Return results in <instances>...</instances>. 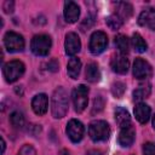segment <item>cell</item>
I'll return each instance as SVG.
<instances>
[{
    "label": "cell",
    "instance_id": "1",
    "mask_svg": "<svg viewBox=\"0 0 155 155\" xmlns=\"http://www.w3.org/2000/svg\"><path fill=\"white\" fill-rule=\"evenodd\" d=\"M52 115L56 119L65 116L68 111V94L63 87H57L52 96Z\"/></svg>",
    "mask_w": 155,
    "mask_h": 155
},
{
    "label": "cell",
    "instance_id": "2",
    "mask_svg": "<svg viewBox=\"0 0 155 155\" xmlns=\"http://www.w3.org/2000/svg\"><path fill=\"white\" fill-rule=\"evenodd\" d=\"M88 134L92 140L94 142H102L107 140L110 134V127L109 125L103 120H96L92 121L88 126Z\"/></svg>",
    "mask_w": 155,
    "mask_h": 155
},
{
    "label": "cell",
    "instance_id": "3",
    "mask_svg": "<svg viewBox=\"0 0 155 155\" xmlns=\"http://www.w3.org/2000/svg\"><path fill=\"white\" fill-rule=\"evenodd\" d=\"M51 45H52L51 38L48 35L40 34V35H35L31 39L30 48H31L33 53L36 56H46L50 52Z\"/></svg>",
    "mask_w": 155,
    "mask_h": 155
},
{
    "label": "cell",
    "instance_id": "4",
    "mask_svg": "<svg viewBox=\"0 0 155 155\" xmlns=\"http://www.w3.org/2000/svg\"><path fill=\"white\" fill-rule=\"evenodd\" d=\"M4 76L7 82H15L24 73V64L21 61H11L4 65Z\"/></svg>",
    "mask_w": 155,
    "mask_h": 155
},
{
    "label": "cell",
    "instance_id": "5",
    "mask_svg": "<svg viewBox=\"0 0 155 155\" xmlns=\"http://www.w3.org/2000/svg\"><path fill=\"white\" fill-rule=\"evenodd\" d=\"M71 97H73V103H74L75 111L81 113L87 107V102H88V88L85 85H79V86H76L74 88Z\"/></svg>",
    "mask_w": 155,
    "mask_h": 155
},
{
    "label": "cell",
    "instance_id": "6",
    "mask_svg": "<svg viewBox=\"0 0 155 155\" xmlns=\"http://www.w3.org/2000/svg\"><path fill=\"white\" fill-rule=\"evenodd\" d=\"M4 44L8 52H19L24 48V39L15 31H7L4 36Z\"/></svg>",
    "mask_w": 155,
    "mask_h": 155
},
{
    "label": "cell",
    "instance_id": "7",
    "mask_svg": "<svg viewBox=\"0 0 155 155\" xmlns=\"http://www.w3.org/2000/svg\"><path fill=\"white\" fill-rule=\"evenodd\" d=\"M108 45V36L103 31H94L90 39V51L93 54L102 53Z\"/></svg>",
    "mask_w": 155,
    "mask_h": 155
},
{
    "label": "cell",
    "instance_id": "8",
    "mask_svg": "<svg viewBox=\"0 0 155 155\" xmlns=\"http://www.w3.org/2000/svg\"><path fill=\"white\" fill-rule=\"evenodd\" d=\"M84 132H85V128H84V125L80 121L73 119V120H70L68 122V125H67V134H68V137L70 138L71 142H74V143L80 142L82 139V137H84Z\"/></svg>",
    "mask_w": 155,
    "mask_h": 155
},
{
    "label": "cell",
    "instance_id": "9",
    "mask_svg": "<svg viewBox=\"0 0 155 155\" xmlns=\"http://www.w3.org/2000/svg\"><path fill=\"white\" fill-rule=\"evenodd\" d=\"M133 75L136 79H139V80L149 78L151 75L150 64L142 58H136V61L133 63Z\"/></svg>",
    "mask_w": 155,
    "mask_h": 155
},
{
    "label": "cell",
    "instance_id": "10",
    "mask_svg": "<svg viewBox=\"0 0 155 155\" xmlns=\"http://www.w3.org/2000/svg\"><path fill=\"white\" fill-rule=\"evenodd\" d=\"M64 47H65V53L69 54V56H74L75 53H78L80 51V47H81V42H80V39H79L78 34L68 33L65 35Z\"/></svg>",
    "mask_w": 155,
    "mask_h": 155
},
{
    "label": "cell",
    "instance_id": "11",
    "mask_svg": "<svg viewBox=\"0 0 155 155\" xmlns=\"http://www.w3.org/2000/svg\"><path fill=\"white\" fill-rule=\"evenodd\" d=\"M47 104H48V99L45 93L36 94L31 101V108L36 115H44L47 111Z\"/></svg>",
    "mask_w": 155,
    "mask_h": 155
},
{
    "label": "cell",
    "instance_id": "12",
    "mask_svg": "<svg viewBox=\"0 0 155 155\" xmlns=\"http://www.w3.org/2000/svg\"><path fill=\"white\" fill-rule=\"evenodd\" d=\"M80 16V7L74 1H67L64 4V18L68 23H74Z\"/></svg>",
    "mask_w": 155,
    "mask_h": 155
},
{
    "label": "cell",
    "instance_id": "13",
    "mask_svg": "<svg viewBox=\"0 0 155 155\" xmlns=\"http://www.w3.org/2000/svg\"><path fill=\"white\" fill-rule=\"evenodd\" d=\"M138 23L142 27H148L155 30V8H145L139 15Z\"/></svg>",
    "mask_w": 155,
    "mask_h": 155
},
{
    "label": "cell",
    "instance_id": "14",
    "mask_svg": "<svg viewBox=\"0 0 155 155\" xmlns=\"http://www.w3.org/2000/svg\"><path fill=\"white\" fill-rule=\"evenodd\" d=\"M128 65H130L128 59L126 58V56H124L121 53L114 56L113 59H111V68L117 74H125V73H127Z\"/></svg>",
    "mask_w": 155,
    "mask_h": 155
},
{
    "label": "cell",
    "instance_id": "15",
    "mask_svg": "<svg viewBox=\"0 0 155 155\" xmlns=\"http://www.w3.org/2000/svg\"><path fill=\"white\" fill-rule=\"evenodd\" d=\"M136 138V132L132 126L125 127L119 133V143L121 147H130Z\"/></svg>",
    "mask_w": 155,
    "mask_h": 155
},
{
    "label": "cell",
    "instance_id": "16",
    "mask_svg": "<svg viewBox=\"0 0 155 155\" xmlns=\"http://www.w3.org/2000/svg\"><path fill=\"white\" fill-rule=\"evenodd\" d=\"M115 121L117 122V125L121 128H125V127L131 126V116H130V113L125 108L117 107L115 109Z\"/></svg>",
    "mask_w": 155,
    "mask_h": 155
},
{
    "label": "cell",
    "instance_id": "17",
    "mask_svg": "<svg viewBox=\"0 0 155 155\" xmlns=\"http://www.w3.org/2000/svg\"><path fill=\"white\" fill-rule=\"evenodd\" d=\"M134 115L140 124H145L150 117V108L145 103H138L134 107Z\"/></svg>",
    "mask_w": 155,
    "mask_h": 155
},
{
    "label": "cell",
    "instance_id": "18",
    "mask_svg": "<svg viewBox=\"0 0 155 155\" xmlns=\"http://www.w3.org/2000/svg\"><path fill=\"white\" fill-rule=\"evenodd\" d=\"M85 76H86V80L90 81V82H97L101 80V71H99V68L96 63H90L87 64L86 67V70H85Z\"/></svg>",
    "mask_w": 155,
    "mask_h": 155
},
{
    "label": "cell",
    "instance_id": "19",
    "mask_svg": "<svg viewBox=\"0 0 155 155\" xmlns=\"http://www.w3.org/2000/svg\"><path fill=\"white\" fill-rule=\"evenodd\" d=\"M132 10H133V7L128 2H116V12H115V15L119 16L122 21H125L128 17H131Z\"/></svg>",
    "mask_w": 155,
    "mask_h": 155
},
{
    "label": "cell",
    "instance_id": "20",
    "mask_svg": "<svg viewBox=\"0 0 155 155\" xmlns=\"http://www.w3.org/2000/svg\"><path fill=\"white\" fill-rule=\"evenodd\" d=\"M80 69H81V62L79 58L76 57H73L69 59L68 62V65H67V71H68V75L71 78V79H76L80 74Z\"/></svg>",
    "mask_w": 155,
    "mask_h": 155
},
{
    "label": "cell",
    "instance_id": "21",
    "mask_svg": "<svg viewBox=\"0 0 155 155\" xmlns=\"http://www.w3.org/2000/svg\"><path fill=\"white\" fill-rule=\"evenodd\" d=\"M115 45H116V47H117V50H119V52L121 54L126 56V53H128V51H130V41H128V38L126 35H122V34L117 35L115 38Z\"/></svg>",
    "mask_w": 155,
    "mask_h": 155
},
{
    "label": "cell",
    "instance_id": "22",
    "mask_svg": "<svg viewBox=\"0 0 155 155\" xmlns=\"http://www.w3.org/2000/svg\"><path fill=\"white\" fill-rule=\"evenodd\" d=\"M150 91H151L150 84H142V85L138 86V88H136L133 91V98L137 99V101L144 99L150 94Z\"/></svg>",
    "mask_w": 155,
    "mask_h": 155
},
{
    "label": "cell",
    "instance_id": "23",
    "mask_svg": "<svg viewBox=\"0 0 155 155\" xmlns=\"http://www.w3.org/2000/svg\"><path fill=\"white\" fill-rule=\"evenodd\" d=\"M132 45L134 47V50L137 52H145L147 51V42L144 41V39L138 34V33H134L133 36H132Z\"/></svg>",
    "mask_w": 155,
    "mask_h": 155
},
{
    "label": "cell",
    "instance_id": "24",
    "mask_svg": "<svg viewBox=\"0 0 155 155\" xmlns=\"http://www.w3.org/2000/svg\"><path fill=\"white\" fill-rule=\"evenodd\" d=\"M10 122L16 128H22L24 126V116L21 111H13L10 115Z\"/></svg>",
    "mask_w": 155,
    "mask_h": 155
},
{
    "label": "cell",
    "instance_id": "25",
    "mask_svg": "<svg viewBox=\"0 0 155 155\" xmlns=\"http://www.w3.org/2000/svg\"><path fill=\"white\" fill-rule=\"evenodd\" d=\"M122 23H124V21H122L119 16H116L115 13L110 15L109 17H107V24H108V27H109L110 29H113V30L119 29V28L122 25Z\"/></svg>",
    "mask_w": 155,
    "mask_h": 155
},
{
    "label": "cell",
    "instance_id": "26",
    "mask_svg": "<svg viewBox=\"0 0 155 155\" xmlns=\"http://www.w3.org/2000/svg\"><path fill=\"white\" fill-rule=\"evenodd\" d=\"M125 90H126V86H125V84L121 82V81H116V82H114L113 86H111V93H113L115 97H117V98L124 94Z\"/></svg>",
    "mask_w": 155,
    "mask_h": 155
},
{
    "label": "cell",
    "instance_id": "27",
    "mask_svg": "<svg viewBox=\"0 0 155 155\" xmlns=\"http://www.w3.org/2000/svg\"><path fill=\"white\" fill-rule=\"evenodd\" d=\"M93 23H94V16H93V15H90V16H87V17L82 21V23H81V25H80V29H81L82 31L88 30V29L93 25Z\"/></svg>",
    "mask_w": 155,
    "mask_h": 155
},
{
    "label": "cell",
    "instance_id": "28",
    "mask_svg": "<svg viewBox=\"0 0 155 155\" xmlns=\"http://www.w3.org/2000/svg\"><path fill=\"white\" fill-rule=\"evenodd\" d=\"M104 107V99L102 96H98L96 99H94V103H93V109H92V113H99Z\"/></svg>",
    "mask_w": 155,
    "mask_h": 155
},
{
    "label": "cell",
    "instance_id": "29",
    "mask_svg": "<svg viewBox=\"0 0 155 155\" xmlns=\"http://www.w3.org/2000/svg\"><path fill=\"white\" fill-rule=\"evenodd\" d=\"M143 154L144 155H155V145L150 142L143 145Z\"/></svg>",
    "mask_w": 155,
    "mask_h": 155
},
{
    "label": "cell",
    "instance_id": "30",
    "mask_svg": "<svg viewBox=\"0 0 155 155\" xmlns=\"http://www.w3.org/2000/svg\"><path fill=\"white\" fill-rule=\"evenodd\" d=\"M18 155H35V150H34L33 147H30V145H24V147L19 150Z\"/></svg>",
    "mask_w": 155,
    "mask_h": 155
},
{
    "label": "cell",
    "instance_id": "31",
    "mask_svg": "<svg viewBox=\"0 0 155 155\" xmlns=\"http://www.w3.org/2000/svg\"><path fill=\"white\" fill-rule=\"evenodd\" d=\"M13 5H15L13 1H5L4 5H2V8L6 13H11L13 11Z\"/></svg>",
    "mask_w": 155,
    "mask_h": 155
},
{
    "label": "cell",
    "instance_id": "32",
    "mask_svg": "<svg viewBox=\"0 0 155 155\" xmlns=\"http://www.w3.org/2000/svg\"><path fill=\"white\" fill-rule=\"evenodd\" d=\"M47 69L50 71H56L58 69V62L56 59H51L48 63H47Z\"/></svg>",
    "mask_w": 155,
    "mask_h": 155
},
{
    "label": "cell",
    "instance_id": "33",
    "mask_svg": "<svg viewBox=\"0 0 155 155\" xmlns=\"http://www.w3.org/2000/svg\"><path fill=\"white\" fill-rule=\"evenodd\" d=\"M86 155H102V153L99 150H90Z\"/></svg>",
    "mask_w": 155,
    "mask_h": 155
},
{
    "label": "cell",
    "instance_id": "34",
    "mask_svg": "<svg viewBox=\"0 0 155 155\" xmlns=\"http://www.w3.org/2000/svg\"><path fill=\"white\" fill-rule=\"evenodd\" d=\"M5 148H6L5 140H4V138H1V154H4V151H5Z\"/></svg>",
    "mask_w": 155,
    "mask_h": 155
},
{
    "label": "cell",
    "instance_id": "35",
    "mask_svg": "<svg viewBox=\"0 0 155 155\" xmlns=\"http://www.w3.org/2000/svg\"><path fill=\"white\" fill-rule=\"evenodd\" d=\"M58 155H70V154H69V151H68L67 149H62V150L59 151V154H58Z\"/></svg>",
    "mask_w": 155,
    "mask_h": 155
},
{
    "label": "cell",
    "instance_id": "36",
    "mask_svg": "<svg viewBox=\"0 0 155 155\" xmlns=\"http://www.w3.org/2000/svg\"><path fill=\"white\" fill-rule=\"evenodd\" d=\"M153 127L155 128V115H154V117H153Z\"/></svg>",
    "mask_w": 155,
    "mask_h": 155
}]
</instances>
